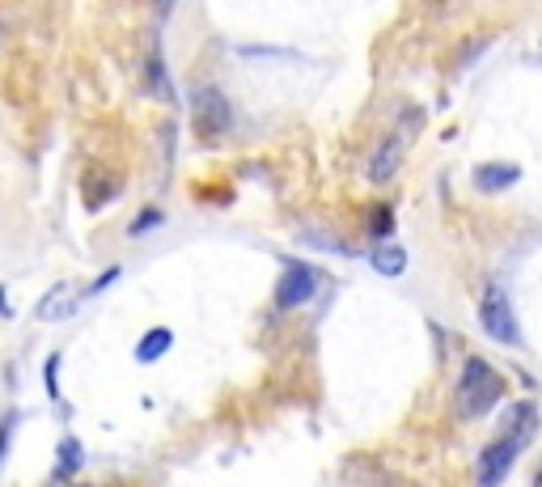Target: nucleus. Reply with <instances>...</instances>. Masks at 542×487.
Returning <instances> with one entry per match:
<instances>
[{
	"mask_svg": "<svg viewBox=\"0 0 542 487\" xmlns=\"http://www.w3.org/2000/svg\"><path fill=\"white\" fill-rule=\"evenodd\" d=\"M170 348H174V331L170 327H149L136 339V365H157Z\"/></svg>",
	"mask_w": 542,
	"mask_h": 487,
	"instance_id": "nucleus-10",
	"label": "nucleus"
},
{
	"mask_svg": "<svg viewBox=\"0 0 542 487\" xmlns=\"http://www.w3.org/2000/svg\"><path fill=\"white\" fill-rule=\"evenodd\" d=\"M13 424H18V411H9V415L0 420V462H4V449L13 441Z\"/></svg>",
	"mask_w": 542,
	"mask_h": 487,
	"instance_id": "nucleus-18",
	"label": "nucleus"
},
{
	"mask_svg": "<svg viewBox=\"0 0 542 487\" xmlns=\"http://www.w3.org/2000/svg\"><path fill=\"white\" fill-rule=\"evenodd\" d=\"M157 4H170V0H157Z\"/></svg>",
	"mask_w": 542,
	"mask_h": 487,
	"instance_id": "nucleus-21",
	"label": "nucleus"
},
{
	"mask_svg": "<svg viewBox=\"0 0 542 487\" xmlns=\"http://www.w3.org/2000/svg\"><path fill=\"white\" fill-rule=\"evenodd\" d=\"M403 136H386L377 149H373V157H368V178L382 187V182H390V178L399 174V166H403Z\"/></svg>",
	"mask_w": 542,
	"mask_h": 487,
	"instance_id": "nucleus-7",
	"label": "nucleus"
},
{
	"mask_svg": "<svg viewBox=\"0 0 542 487\" xmlns=\"http://www.w3.org/2000/svg\"><path fill=\"white\" fill-rule=\"evenodd\" d=\"M0 313H13V310H9V297H4V289H0Z\"/></svg>",
	"mask_w": 542,
	"mask_h": 487,
	"instance_id": "nucleus-20",
	"label": "nucleus"
},
{
	"mask_svg": "<svg viewBox=\"0 0 542 487\" xmlns=\"http://www.w3.org/2000/svg\"><path fill=\"white\" fill-rule=\"evenodd\" d=\"M500 398H504V377L492 369V360L470 356L462 365V377H458V415L462 420H479Z\"/></svg>",
	"mask_w": 542,
	"mask_h": 487,
	"instance_id": "nucleus-1",
	"label": "nucleus"
},
{
	"mask_svg": "<svg viewBox=\"0 0 542 487\" xmlns=\"http://www.w3.org/2000/svg\"><path fill=\"white\" fill-rule=\"evenodd\" d=\"M368 267L377 275H403L406 272V251L403 246H373V254H368Z\"/></svg>",
	"mask_w": 542,
	"mask_h": 487,
	"instance_id": "nucleus-11",
	"label": "nucleus"
},
{
	"mask_svg": "<svg viewBox=\"0 0 542 487\" xmlns=\"http://www.w3.org/2000/svg\"><path fill=\"white\" fill-rule=\"evenodd\" d=\"M500 437H513L517 445H530L534 441V432H538V407H534V398H517V403H508L500 420Z\"/></svg>",
	"mask_w": 542,
	"mask_h": 487,
	"instance_id": "nucleus-6",
	"label": "nucleus"
},
{
	"mask_svg": "<svg viewBox=\"0 0 542 487\" xmlns=\"http://www.w3.org/2000/svg\"><path fill=\"white\" fill-rule=\"evenodd\" d=\"M479 327H484L487 339H496L504 348H522V322H517V310L508 301V292L500 284H487L484 297H479Z\"/></svg>",
	"mask_w": 542,
	"mask_h": 487,
	"instance_id": "nucleus-2",
	"label": "nucleus"
},
{
	"mask_svg": "<svg viewBox=\"0 0 542 487\" xmlns=\"http://www.w3.org/2000/svg\"><path fill=\"white\" fill-rule=\"evenodd\" d=\"M47 394L59 398V356H47Z\"/></svg>",
	"mask_w": 542,
	"mask_h": 487,
	"instance_id": "nucleus-19",
	"label": "nucleus"
},
{
	"mask_svg": "<svg viewBox=\"0 0 542 487\" xmlns=\"http://www.w3.org/2000/svg\"><path fill=\"white\" fill-rule=\"evenodd\" d=\"M166 216H161V208H144V213L136 216L132 225H128V237H144V234H153L157 225H161Z\"/></svg>",
	"mask_w": 542,
	"mask_h": 487,
	"instance_id": "nucleus-15",
	"label": "nucleus"
},
{
	"mask_svg": "<svg viewBox=\"0 0 542 487\" xmlns=\"http://www.w3.org/2000/svg\"><path fill=\"white\" fill-rule=\"evenodd\" d=\"M77 305H81L77 292L68 289V284H56V289H51L39 305H35V318H39V322H59V318H68Z\"/></svg>",
	"mask_w": 542,
	"mask_h": 487,
	"instance_id": "nucleus-9",
	"label": "nucleus"
},
{
	"mask_svg": "<svg viewBox=\"0 0 542 487\" xmlns=\"http://www.w3.org/2000/svg\"><path fill=\"white\" fill-rule=\"evenodd\" d=\"M191 111H195V123H199V132H208V136H221V132H229L233 123V106L229 97L221 94L216 85H199L191 94Z\"/></svg>",
	"mask_w": 542,
	"mask_h": 487,
	"instance_id": "nucleus-5",
	"label": "nucleus"
},
{
	"mask_svg": "<svg viewBox=\"0 0 542 487\" xmlns=\"http://www.w3.org/2000/svg\"><path fill=\"white\" fill-rule=\"evenodd\" d=\"M56 458H59V467H56V475H59V479H64V475H77V470L85 467V445H81L77 437L68 432V437H59Z\"/></svg>",
	"mask_w": 542,
	"mask_h": 487,
	"instance_id": "nucleus-12",
	"label": "nucleus"
},
{
	"mask_svg": "<svg viewBox=\"0 0 542 487\" xmlns=\"http://www.w3.org/2000/svg\"><path fill=\"white\" fill-rule=\"evenodd\" d=\"M115 280H119V267H111V272H106V275H97L94 284H89V289H85V292H77V297H81V301H89V297H97V292H102V289H111Z\"/></svg>",
	"mask_w": 542,
	"mask_h": 487,
	"instance_id": "nucleus-17",
	"label": "nucleus"
},
{
	"mask_svg": "<svg viewBox=\"0 0 542 487\" xmlns=\"http://www.w3.org/2000/svg\"><path fill=\"white\" fill-rule=\"evenodd\" d=\"M475 187L484 195H500L508 191L513 182H522V166H508V161H484V166H475Z\"/></svg>",
	"mask_w": 542,
	"mask_h": 487,
	"instance_id": "nucleus-8",
	"label": "nucleus"
},
{
	"mask_svg": "<svg viewBox=\"0 0 542 487\" xmlns=\"http://www.w3.org/2000/svg\"><path fill=\"white\" fill-rule=\"evenodd\" d=\"M314 292H318V267L310 263H289L280 280H275V305L280 310H301V305H310Z\"/></svg>",
	"mask_w": 542,
	"mask_h": 487,
	"instance_id": "nucleus-4",
	"label": "nucleus"
},
{
	"mask_svg": "<svg viewBox=\"0 0 542 487\" xmlns=\"http://www.w3.org/2000/svg\"><path fill=\"white\" fill-rule=\"evenodd\" d=\"M365 229L373 237H390V234H394V208H390V204H377V208L368 213V225H365Z\"/></svg>",
	"mask_w": 542,
	"mask_h": 487,
	"instance_id": "nucleus-14",
	"label": "nucleus"
},
{
	"mask_svg": "<svg viewBox=\"0 0 542 487\" xmlns=\"http://www.w3.org/2000/svg\"><path fill=\"white\" fill-rule=\"evenodd\" d=\"M306 242H310V246H322V251H339V254H352V246L348 242H344V237H327V234H314V229H306Z\"/></svg>",
	"mask_w": 542,
	"mask_h": 487,
	"instance_id": "nucleus-16",
	"label": "nucleus"
},
{
	"mask_svg": "<svg viewBox=\"0 0 542 487\" xmlns=\"http://www.w3.org/2000/svg\"><path fill=\"white\" fill-rule=\"evenodd\" d=\"M149 89H153V97H161V102H170V97H174L170 77H166V64H161V51H157V47H153V56H149Z\"/></svg>",
	"mask_w": 542,
	"mask_h": 487,
	"instance_id": "nucleus-13",
	"label": "nucleus"
},
{
	"mask_svg": "<svg viewBox=\"0 0 542 487\" xmlns=\"http://www.w3.org/2000/svg\"><path fill=\"white\" fill-rule=\"evenodd\" d=\"M517 458H522V445L513 437L487 441L479 449V458H475V479H479V487H500L508 479V470L517 467Z\"/></svg>",
	"mask_w": 542,
	"mask_h": 487,
	"instance_id": "nucleus-3",
	"label": "nucleus"
}]
</instances>
